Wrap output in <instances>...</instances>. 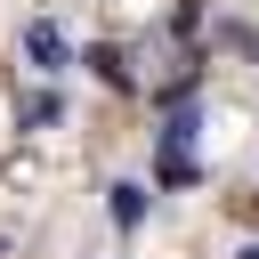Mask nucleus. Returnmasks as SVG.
I'll return each instance as SVG.
<instances>
[{
	"mask_svg": "<svg viewBox=\"0 0 259 259\" xmlns=\"http://www.w3.org/2000/svg\"><path fill=\"white\" fill-rule=\"evenodd\" d=\"M186 146H194V121L178 113V121L162 130V178H186V170H194V162H186Z\"/></svg>",
	"mask_w": 259,
	"mask_h": 259,
	"instance_id": "obj_1",
	"label": "nucleus"
},
{
	"mask_svg": "<svg viewBox=\"0 0 259 259\" xmlns=\"http://www.w3.org/2000/svg\"><path fill=\"white\" fill-rule=\"evenodd\" d=\"M24 49L40 57V73H57V57H65V40H57V24H32V32H24Z\"/></svg>",
	"mask_w": 259,
	"mask_h": 259,
	"instance_id": "obj_2",
	"label": "nucleus"
},
{
	"mask_svg": "<svg viewBox=\"0 0 259 259\" xmlns=\"http://www.w3.org/2000/svg\"><path fill=\"white\" fill-rule=\"evenodd\" d=\"M146 219V186H113V227H138Z\"/></svg>",
	"mask_w": 259,
	"mask_h": 259,
	"instance_id": "obj_3",
	"label": "nucleus"
},
{
	"mask_svg": "<svg viewBox=\"0 0 259 259\" xmlns=\"http://www.w3.org/2000/svg\"><path fill=\"white\" fill-rule=\"evenodd\" d=\"M89 65H97L113 89H130V65H121V49H89Z\"/></svg>",
	"mask_w": 259,
	"mask_h": 259,
	"instance_id": "obj_4",
	"label": "nucleus"
},
{
	"mask_svg": "<svg viewBox=\"0 0 259 259\" xmlns=\"http://www.w3.org/2000/svg\"><path fill=\"white\" fill-rule=\"evenodd\" d=\"M243 259H259V251H243Z\"/></svg>",
	"mask_w": 259,
	"mask_h": 259,
	"instance_id": "obj_5",
	"label": "nucleus"
}]
</instances>
